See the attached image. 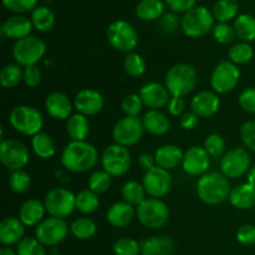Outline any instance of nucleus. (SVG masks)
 Returning <instances> with one entry per match:
<instances>
[{
	"instance_id": "nucleus-57",
	"label": "nucleus",
	"mask_w": 255,
	"mask_h": 255,
	"mask_svg": "<svg viewBox=\"0 0 255 255\" xmlns=\"http://www.w3.org/2000/svg\"><path fill=\"white\" fill-rule=\"evenodd\" d=\"M179 124H181V127L183 129H187V131H192V129L196 128L199 124V117L197 116L193 112H186L181 116V120H179Z\"/></svg>"
},
{
	"instance_id": "nucleus-43",
	"label": "nucleus",
	"mask_w": 255,
	"mask_h": 255,
	"mask_svg": "<svg viewBox=\"0 0 255 255\" xmlns=\"http://www.w3.org/2000/svg\"><path fill=\"white\" fill-rule=\"evenodd\" d=\"M9 186L10 189L15 193H25L29 191L30 186H31V178L27 172L24 169L20 171H14L10 174L9 178Z\"/></svg>"
},
{
	"instance_id": "nucleus-24",
	"label": "nucleus",
	"mask_w": 255,
	"mask_h": 255,
	"mask_svg": "<svg viewBox=\"0 0 255 255\" xmlns=\"http://www.w3.org/2000/svg\"><path fill=\"white\" fill-rule=\"evenodd\" d=\"M136 216V209L127 202H117L107 211V222L116 228H125L129 226Z\"/></svg>"
},
{
	"instance_id": "nucleus-50",
	"label": "nucleus",
	"mask_w": 255,
	"mask_h": 255,
	"mask_svg": "<svg viewBox=\"0 0 255 255\" xmlns=\"http://www.w3.org/2000/svg\"><path fill=\"white\" fill-rule=\"evenodd\" d=\"M241 138L244 146L255 153V120L247 121L241 128Z\"/></svg>"
},
{
	"instance_id": "nucleus-58",
	"label": "nucleus",
	"mask_w": 255,
	"mask_h": 255,
	"mask_svg": "<svg viewBox=\"0 0 255 255\" xmlns=\"http://www.w3.org/2000/svg\"><path fill=\"white\" fill-rule=\"evenodd\" d=\"M138 164L142 169L144 171H149V169L154 168L157 166L156 163V157L152 156L151 153H142L138 157Z\"/></svg>"
},
{
	"instance_id": "nucleus-3",
	"label": "nucleus",
	"mask_w": 255,
	"mask_h": 255,
	"mask_svg": "<svg viewBox=\"0 0 255 255\" xmlns=\"http://www.w3.org/2000/svg\"><path fill=\"white\" fill-rule=\"evenodd\" d=\"M197 81V70L192 65L181 62L168 70L164 77V86L172 97H184L196 89Z\"/></svg>"
},
{
	"instance_id": "nucleus-56",
	"label": "nucleus",
	"mask_w": 255,
	"mask_h": 255,
	"mask_svg": "<svg viewBox=\"0 0 255 255\" xmlns=\"http://www.w3.org/2000/svg\"><path fill=\"white\" fill-rule=\"evenodd\" d=\"M167 107H168V112L172 116H181L186 109V101H184L183 97H171Z\"/></svg>"
},
{
	"instance_id": "nucleus-8",
	"label": "nucleus",
	"mask_w": 255,
	"mask_h": 255,
	"mask_svg": "<svg viewBox=\"0 0 255 255\" xmlns=\"http://www.w3.org/2000/svg\"><path fill=\"white\" fill-rule=\"evenodd\" d=\"M107 40L114 49L129 54L138 44V34L128 21L116 20L107 27Z\"/></svg>"
},
{
	"instance_id": "nucleus-7",
	"label": "nucleus",
	"mask_w": 255,
	"mask_h": 255,
	"mask_svg": "<svg viewBox=\"0 0 255 255\" xmlns=\"http://www.w3.org/2000/svg\"><path fill=\"white\" fill-rule=\"evenodd\" d=\"M46 52V44L40 37L30 36L15 41L12 46V56L20 66H31L36 65L44 57Z\"/></svg>"
},
{
	"instance_id": "nucleus-36",
	"label": "nucleus",
	"mask_w": 255,
	"mask_h": 255,
	"mask_svg": "<svg viewBox=\"0 0 255 255\" xmlns=\"http://www.w3.org/2000/svg\"><path fill=\"white\" fill-rule=\"evenodd\" d=\"M239 11L237 0H218L213 6V16L219 22H228L234 19Z\"/></svg>"
},
{
	"instance_id": "nucleus-55",
	"label": "nucleus",
	"mask_w": 255,
	"mask_h": 255,
	"mask_svg": "<svg viewBox=\"0 0 255 255\" xmlns=\"http://www.w3.org/2000/svg\"><path fill=\"white\" fill-rule=\"evenodd\" d=\"M164 1L174 12H187L196 6L197 0H164Z\"/></svg>"
},
{
	"instance_id": "nucleus-29",
	"label": "nucleus",
	"mask_w": 255,
	"mask_h": 255,
	"mask_svg": "<svg viewBox=\"0 0 255 255\" xmlns=\"http://www.w3.org/2000/svg\"><path fill=\"white\" fill-rule=\"evenodd\" d=\"M174 243L169 237L157 236L141 244V255H173Z\"/></svg>"
},
{
	"instance_id": "nucleus-18",
	"label": "nucleus",
	"mask_w": 255,
	"mask_h": 255,
	"mask_svg": "<svg viewBox=\"0 0 255 255\" xmlns=\"http://www.w3.org/2000/svg\"><path fill=\"white\" fill-rule=\"evenodd\" d=\"M139 97L142 99L144 106L148 107L149 110H161L168 105L171 94L164 85L159 82H148L142 86Z\"/></svg>"
},
{
	"instance_id": "nucleus-33",
	"label": "nucleus",
	"mask_w": 255,
	"mask_h": 255,
	"mask_svg": "<svg viewBox=\"0 0 255 255\" xmlns=\"http://www.w3.org/2000/svg\"><path fill=\"white\" fill-rule=\"evenodd\" d=\"M236 34L242 41L252 42L255 40V17L251 14H242L234 21Z\"/></svg>"
},
{
	"instance_id": "nucleus-31",
	"label": "nucleus",
	"mask_w": 255,
	"mask_h": 255,
	"mask_svg": "<svg viewBox=\"0 0 255 255\" xmlns=\"http://www.w3.org/2000/svg\"><path fill=\"white\" fill-rule=\"evenodd\" d=\"M67 134L72 141H85L90 132V122L82 114L71 115L67 120Z\"/></svg>"
},
{
	"instance_id": "nucleus-42",
	"label": "nucleus",
	"mask_w": 255,
	"mask_h": 255,
	"mask_svg": "<svg viewBox=\"0 0 255 255\" xmlns=\"http://www.w3.org/2000/svg\"><path fill=\"white\" fill-rule=\"evenodd\" d=\"M89 187L95 193H105L111 187V176L105 169L94 172L89 178Z\"/></svg>"
},
{
	"instance_id": "nucleus-40",
	"label": "nucleus",
	"mask_w": 255,
	"mask_h": 255,
	"mask_svg": "<svg viewBox=\"0 0 255 255\" xmlns=\"http://www.w3.org/2000/svg\"><path fill=\"white\" fill-rule=\"evenodd\" d=\"M22 70L17 64H7L0 71V82L5 89H14L21 82Z\"/></svg>"
},
{
	"instance_id": "nucleus-5",
	"label": "nucleus",
	"mask_w": 255,
	"mask_h": 255,
	"mask_svg": "<svg viewBox=\"0 0 255 255\" xmlns=\"http://www.w3.org/2000/svg\"><path fill=\"white\" fill-rule=\"evenodd\" d=\"M181 27L189 37H201L208 34L214 27L213 12L206 6H194L184 12L181 19Z\"/></svg>"
},
{
	"instance_id": "nucleus-38",
	"label": "nucleus",
	"mask_w": 255,
	"mask_h": 255,
	"mask_svg": "<svg viewBox=\"0 0 255 255\" xmlns=\"http://www.w3.org/2000/svg\"><path fill=\"white\" fill-rule=\"evenodd\" d=\"M100 198L99 194L92 192L91 189L81 191L76 196V209L84 214H91L99 208Z\"/></svg>"
},
{
	"instance_id": "nucleus-14",
	"label": "nucleus",
	"mask_w": 255,
	"mask_h": 255,
	"mask_svg": "<svg viewBox=\"0 0 255 255\" xmlns=\"http://www.w3.org/2000/svg\"><path fill=\"white\" fill-rule=\"evenodd\" d=\"M252 159L244 147H236L227 152L221 159V171L227 178H239L248 173Z\"/></svg>"
},
{
	"instance_id": "nucleus-13",
	"label": "nucleus",
	"mask_w": 255,
	"mask_h": 255,
	"mask_svg": "<svg viewBox=\"0 0 255 255\" xmlns=\"http://www.w3.org/2000/svg\"><path fill=\"white\" fill-rule=\"evenodd\" d=\"M69 229V226L64 219L49 217L36 226L35 238L44 246L55 247L66 239Z\"/></svg>"
},
{
	"instance_id": "nucleus-37",
	"label": "nucleus",
	"mask_w": 255,
	"mask_h": 255,
	"mask_svg": "<svg viewBox=\"0 0 255 255\" xmlns=\"http://www.w3.org/2000/svg\"><path fill=\"white\" fill-rule=\"evenodd\" d=\"M96 223L92 219L86 218V217L75 219L70 226V232L72 233V236L76 237L77 239H81V241L92 238L96 234Z\"/></svg>"
},
{
	"instance_id": "nucleus-11",
	"label": "nucleus",
	"mask_w": 255,
	"mask_h": 255,
	"mask_svg": "<svg viewBox=\"0 0 255 255\" xmlns=\"http://www.w3.org/2000/svg\"><path fill=\"white\" fill-rule=\"evenodd\" d=\"M239 80L241 71L238 66L229 60H224L212 72L211 86L216 94H228L238 86Z\"/></svg>"
},
{
	"instance_id": "nucleus-21",
	"label": "nucleus",
	"mask_w": 255,
	"mask_h": 255,
	"mask_svg": "<svg viewBox=\"0 0 255 255\" xmlns=\"http://www.w3.org/2000/svg\"><path fill=\"white\" fill-rule=\"evenodd\" d=\"M47 114L55 120H69L72 112V102L66 94L55 91L47 95L45 100Z\"/></svg>"
},
{
	"instance_id": "nucleus-19",
	"label": "nucleus",
	"mask_w": 255,
	"mask_h": 255,
	"mask_svg": "<svg viewBox=\"0 0 255 255\" xmlns=\"http://www.w3.org/2000/svg\"><path fill=\"white\" fill-rule=\"evenodd\" d=\"M75 109L79 114L85 116H94L102 111L105 106V100L99 91L94 89H84L74 99Z\"/></svg>"
},
{
	"instance_id": "nucleus-48",
	"label": "nucleus",
	"mask_w": 255,
	"mask_h": 255,
	"mask_svg": "<svg viewBox=\"0 0 255 255\" xmlns=\"http://www.w3.org/2000/svg\"><path fill=\"white\" fill-rule=\"evenodd\" d=\"M204 149L208 152L209 156L219 157L223 154L224 149H226V141L221 134L212 133L207 136L206 141H204Z\"/></svg>"
},
{
	"instance_id": "nucleus-28",
	"label": "nucleus",
	"mask_w": 255,
	"mask_h": 255,
	"mask_svg": "<svg viewBox=\"0 0 255 255\" xmlns=\"http://www.w3.org/2000/svg\"><path fill=\"white\" fill-rule=\"evenodd\" d=\"M144 129L153 136H163L171 128L169 119L159 110H149L142 119Z\"/></svg>"
},
{
	"instance_id": "nucleus-16",
	"label": "nucleus",
	"mask_w": 255,
	"mask_h": 255,
	"mask_svg": "<svg viewBox=\"0 0 255 255\" xmlns=\"http://www.w3.org/2000/svg\"><path fill=\"white\" fill-rule=\"evenodd\" d=\"M142 184L151 198H162L171 191L172 177L169 171L156 166L146 172Z\"/></svg>"
},
{
	"instance_id": "nucleus-27",
	"label": "nucleus",
	"mask_w": 255,
	"mask_h": 255,
	"mask_svg": "<svg viewBox=\"0 0 255 255\" xmlns=\"http://www.w3.org/2000/svg\"><path fill=\"white\" fill-rule=\"evenodd\" d=\"M229 201L232 206L241 211L251 209L255 206V186L251 183L238 184L232 189L229 194Z\"/></svg>"
},
{
	"instance_id": "nucleus-45",
	"label": "nucleus",
	"mask_w": 255,
	"mask_h": 255,
	"mask_svg": "<svg viewBox=\"0 0 255 255\" xmlns=\"http://www.w3.org/2000/svg\"><path fill=\"white\" fill-rule=\"evenodd\" d=\"M17 255H46L44 244L36 238H24L16 247Z\"/></svg>"
},
{
	"instance_id": "nucleus-10",
	"label": "nucleus",
	"mask_w": 255,
	"mask_h": 255,
	"mask_svg": "<svg viewBox=\"0 0 255 255\" xmlns=\"http://www.w3.org/2000/svg\"><path fill=\"white\" fill-rule=\"evenodd\" d=\"M44 204L50 217L64 219L76 209V196L66 188H54L45 196Z\"/></svg>"
},
{
	"instance_id": "nucleus-49",
	"label": "nucleus",
	"mask_w": 255,
	"mask_h": 255,
	"mask_svg": "<svg viewBox=\"0 0 255 255\" xmlns=\"http://www.w3.org/2000/svg\"><path fill=\"white\" fill-rule=\"evenodd\" d=\"M2 4L7 10L20 15L34 11L37 7V0H2Z\"/></svg>"
},
{
	"instance_id": "nucleus-23",
	"label": "nucleus",
	"mask_w": 255,
	"mask_h": 255,
	"mask_svg": "<svg viewBox=\"0 0 255 255\" xmlns=\"http://www.w3.org/2000/svg\"><path fill=\"white\" fill-rule=\"evenodd\" d=\"M32 22L29 17L24 15H15V16L7 17L1 25V32L4 36L9 39L17 40L24 39L30 36V32L32 30Z\"/></svg>"
},
{
	"instance_id": "nucleus-47",
	"label": "nucleus",
	"mask_w": 255,
	"mask_h": 255,
	"mask_svg": "<svg viewBox=\"0 0 255 255\" xmlns=\"http://www.w3.org/2000/svg\"><path fill=\"white\" fill-rule=\"evenodd\" d=\"M114 253L115 255H139L141 246L133 238L125 237L115 243Z\"/></svg>"
},
{
	"instance_id": "nucleus-59",
	"label": "nucleus",
	"mask_w": 255,
	"mask_h": 255,
	"mask_svg": "<svg viewBox=\"0 0 255 255\" xmlns=\"http://www.w3.org/2000/svg\"><path fill=\"white\" fill-rule=\"evenodd\" d=\"M247 177H248V183L255 186V166L251 167V169H249L248 173H247Z\"/></svg>"
},
{
	"instance_id": "nucleus-26",
	"label": "nucleus",
	"mask_w": 255,
	"mask_h": 255,
	"mask_svg": "<svg viewBox=\"0 0 255 255\" xmlns=\"http://www.w3.org/2000/svg\"><path fill=\"white\" fill-rule=\"evenodd\" d=\"M46 208L39 199H27L19 209V218L26 227H34L44 221Z\"/></svg>"
},
{
	"instance_id": "nucleus-4",
	"label": "nucleus",
	"mask_w": 255,
	"mask_h": 255,
	"mask_svg": "<svg viewBox=\"0 0 255 255\" xmlns=\"http://www.w3.org/2000/svg\"><path fill=\"white\" fill-rule=\"evenodd\" d=\"M9 122L12 128L25 136H35L40 133L44 125L41 112L32 106H16L10 112Z\"/></svg>"
},
{
	"instance_id": "nucleus-15",
	"label": "nucleus",
	"mask_w": 255,
	"mask_h": 255,
	"mask_svg": "<svg viewBox=\"0 0 255 255\" xmlns=\"http://www.w3.org/2000/svg\"><path fill=\"white\" fill-rule=\"evenodd\" d=\"M143 131L144 127L142 120H139L138 117L125 116L115 125L112 129V137L117 144L129 147L136 144L142 138Z\"/></svg>"
},
{
	"instance_id": "nucleus-17",
	"label": "nucleus",
	"mask_w": 255,
	"mask_h": 255,
	"mask_svg": "<svg viewBox=\"0 0 255 255\" xmlns=\"http://www.w3.org/2000/svg\"><path fill=\"white\" fill-rule=\"evenodd\" d=\"M209 166H211L209 154L204 147L193 146L184 152L182 167L189 176H203L207 173Z\"/></svg>"
},
{
	"instance_id": "nucleus-12",
	"label": "nucleus",
	"mask_w": 255,
	"mask_h": 255,
	"mask_svg": "<svg viewBox=\"0 0 255 255\" xmlns=\"http://www.w3.org/2000/svg\"><path fill=\"white\" fill-rule=\"evenodd\" d=\"M29 149L20 139H2L0 144V161L10 171H20L29 162Z\"/></svg>"
},
{
	"instance_id": "nucleus-46",
	"label": "nucleus",
	"mask_w": 255,
	"mask_h": 255,
	"mask_svg": "<svg viewBox=\"0 0 255 255\" xmlns=\"http://www.w3.org/2000/svg\"><path fill=\"white\" fill-rule=\"evenodd\" d=\"M213 36L219 44L229 45L236 40L237 34L234 26H231L228 22H218L213 27Z\"/></svg>"
},
{
	"instance_id": "nucleus-30",
	"label": "nucleus",
	"mask_w": 255,
	"mask_h": 255,
	"mask_svg": "<svg viewBox=\"0 0 255 255\" xmlns=\"http://www.w3.org/2000/svg\"><path fill=\"white\" fill-rule=\"evenodd\" d=\"M164 11L162 0H141L136 6V15L143 21H153L161 19Z\"/></svg>"
},
{
	"instance_id": "nucleus-53",
	"label": "nucleus",
	"mask_w": 255,
	"mask_h": 255,
	"mask_svg": "<svg viewBox=\"0 0 255 255\" xmlns=\"http://www.w3.org/2000/svg\"><path fill=\"white\" fill-rule=\"evenodd\" d=\"M237 239L244 246H252L255 243V226L244 224L237 232Z\"/></svg>"
},
{
	"instance_id": "nucleus-6",
	"label": "nucleus",
	"mask_w": 255,
	"mask_h": 255,
	"mask_svg": "<svg viewBox=\"0 0 255 255\" xmlns=\"http://www.w3.org/2000/svg\"><path fill=\"white\" fill-rule=\"evenodd\" d=\"M136 216L142 226L157 229L167 224L169 219V209L159 198H146L137 206Z\"/></svg>"
},
{
	"instance_id": "nucleus-1",
	"label": "nucleus",
	"mask_w": 255,
	"mask_h": 255,
	"mask_svg": "<svg viewBox=\"0 0 255 255\" xmlns=\"http://www.w3.org/2000/svg\"><path fill=\"white\" fill-rule=\"evenodd\" d=\"M62 166L72 173H85L99 162V151L86 141H71L61 153Z\"/></svg>"
},
{
	"instance_id": "nucleus-9",
	"label": "nucleus",
	"mask_w": 255,
	"mask_h": 255,
	"mask_svg": "<svg viewBox=\"0 0 255 255\" xmlns=\"http://www.w3.org/2000/svg\"><path fill=\"white\" fill-rule=\"evenodd\" d=\"M131 153L127 147L121 144H110L105 148L101 163L105 171L111 177H121L131 168Z\"/></svg>"
},
{
	"instance_id": "nucleus-25",
	"label": "nucleus",
	"mask_w": 255,
	"mask_h": 255,
	"mask_svg": "<svg viewBox=\"0 0 255 255\" xmlns=\"http://www.w3.org/2000/svg\"><path fill=\"white\" fill-rule=\"evenodd\" d=\"M184 153L177 144H163L156 151V163L161 168L172 171L178 168L183 162Z\"/></svg>"
},
{
	"instance_id": "nucleus-44",
	"label": "nucleus",
	"mask_w": 255,
	"mask_h": 255,
	"mask_svg": "<svg viewBox=\"0 0 255 255\" xmlns=\"http://www.w3.org/2000/svg\"><path fill=\"white\" fill-rule=\"evenodd\" d=\"M143 106L144 105L142 102V99L139 97V95L136 94L127 95L121 102L122 112L128 117H138Z\"/></svg>"
},
{
	"instance_id": "nucleus-41",
	"label": "nucleus",
	"mask_w": 255,
	"mask_h": 255,
	"mask_svg": "<svg viewBox=\"0 0 255 255\" xmlns=\"http://www.w3.org/2000/svg\"><path fill=\"white\" fill-rule=\"evenodd\" d=\"M125 71L131 77H139L146 71V61L137 52H129L126 55L124 61Z\"/></svg>"
},
{
	"instance_id": "nucleus-60",
	"label": "nucleus",
	"mask_w": 255,
	"mask_h": 255,
	"mask_svg": "<svg viewBox=\"0 0 255 255\" xmlns=\"http://www.w3.org/2000/svg\"><path fill=\"white\" fill-rule=\"evenodd\" d=\"M0 255H17V253L12 251L11 248H9V247H4V248H1V251H0Z\"/></svg>"
},
{
	"instance_id": "nucleus-2",
	"label": "nucleus",
	"mask_w": 255,
	"mask_h": 255,
	"mask_svg": "<svg viewBox=\"0 0 255 255\" xmlns=\"http://www.w3.org/2000/svg\"><path fill=\"white\" fill-rule=\"evenodd\" d=\"M232 188L228 178L222 172H207L197 182V194L203 203L218 206L229 198Z\"/></svg>"
},
{
	"instance_id": "nucleus-52",
	"label": "nucleus",
	"mask_w": 255,
	"mask_h": 255,
	"mask_svg": "<svg viewBox=\"0 0 255 255\" xmlns=\"http://www.w3.org/2000/svg\"><path fill=\"white\" fill-rule=\"evenodd\" d=\"M239 106L248 114H255V87H248L239 95Z\"/></svg>"
},
{
	"instance_id": "nucleus-51",
	"label": "nucleus",
	"mask_w": 255,
	"mask_h": 255,
	"mask_svg": "<svg viewBox=\"0 0 255 255\" xmlns=\"http://www.w3.org/2000/svg\"><path fill=\"white\" fill-rule=\"evenodd\" d=\"M22 80H24L25 85L29 87L39 86L42 80L41 70L36 65L24 67V70H22Z\"/></svg>"
},
{
	"instance_id": "nucleus-32",
	"label": "nucleus",
	"mask_w": 255,
	"mask_h": 255,
	"mask_svg": "<svg viewBox=\"0 0 255 255\" xmlns=\"http://www.w3.org/2000/svg\"><path fill=\"white\" fill-rule=\"evenodd\" d=\"M31 147L34 153L42 159L51 158L56 153V144H55L54 139L44 132H40V133L32 136Z\"/></svg>"
},
{
	"instance_id": "nucleus-22",
	"label": "nucleus",
	"mask_w": 255,
	"mask_h": 255,
	"mask_svg": "<svg viewBox=\"0 0 255 255\" xmlns=\"http://www.w3.org/2000/svg\"><path fill=\"white\" fill-rule=\"evenodd\" d=\"M25 226L20 218L6 217L0 222V242L5 247L19 244L24 239Z\"/></svg>"
},
{
	"instance_id": "nucleus-35",
	"label": "nucleus",
	"mask_w": 255,
	"mask_h": 255,
	"mask_svg": "<svg viewBox=\"0 0 255 255\" xmlns=\"http://www.w3.org/2000/svg\"><path fill=\"white\" fill-rule=\"evenodd\" d=\"M122 198L132 206H139L146 199V189L143 184L136 181H128L122 186Z\"/></svg>"
},
{
	"instance_id": "nucleus-20",
	"label": "nucleus",
	"mask_w": 255,
	"mask_h": 255,
	"mask_svg": "<svg viewBox=\"0 0 255 255\" xmlns=\"http://www.w3.org/2000/svg\"><path fill=\"white\" fill-rule=\"evenodd\" d=\"M221 107V100L213 91H201L192 99L191 111L198 117L207 119L214 116Z\"/></svg>"
},
{
	"instance_id": "nucleus-39",
	"label": "nucleus",
	"mask_w": 255,
	"mask_h": 255,
	"mask_svg": "<svg viewBox=\"0 0 255 255\" xmlns=\"http://www.w3.org/2000/svg\"><path fill=\"white\" fill-rule=\"evenodd\" d=\"M229 61L236 65H243L251 61L254 56V50L249 42H237L228 51Z\"/></svg>"
},
{
	"instance_id": "nucleus-54",
	"label": "nucleus",
	"mask_w": 255,
	"mask_h": 255,
	"mask_svg": "<svg viewBox=\"0 0 255 255\" xmlns=\"http://www.w3.org/2000/svg\"><path fill=\"white\" fill-rule=\"evenodd\" d=\"M178 25H181L178 17L172 12H167V14L162 15L161 20H159V27L162 31L167 32V34H172L178 29Z\"/></svg>"
},
{
	"instance_id": "nucleus-34",
	"label": "nucleus",
	"mask_w": 255,
	"mask_h": 255,
	"mask_svg": "<svg viewBox=\"0 0 255 255\" xmlns=\"http://www.w3.org/2000/svg\"><path fill=\"white\" fill-rule=\"evenodd\" d=\"M32 22V26L40 32H47L54 27L55 25V15L47 6H37L31 12L30 17Z\"/></svg>"
}]
</instances>
